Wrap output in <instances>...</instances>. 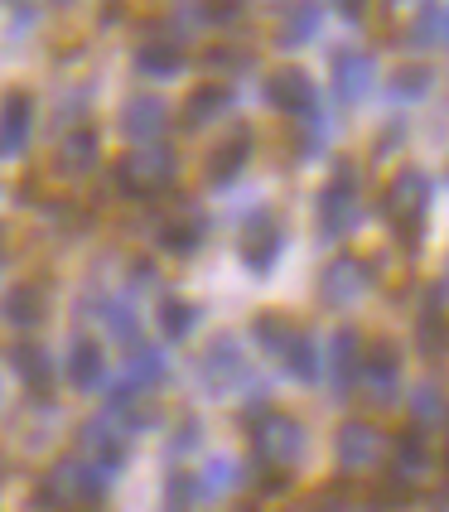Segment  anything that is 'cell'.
Listing matches in <instances>:
<instances>
[{
	"label": "cell",
	"instance_id": "obj_1",
	"mask_svg": "<svg viewBox=\"0 0 449 512\" xmlns=\"http://www.w3.org/2000/svg\"><path fill=\"white\" fill-rule=\"evenodd\" d=\"M174 150L160 141L150 145H136L121 165H116V184H121V194H131V199H160L169 184H174Z\"/></svg>",
	"mask_w": 449,
	"mask_h": 512
},
{
	"label": "cell",
	"instance_id": "obj_15",
	"mask_svg": "<svg viewBox=\"0 0 449 512\" xmlns=\"http://www.w3.org/2000/svg\"><path fill=\"white\" fill-rule=\"evenodd\" d=\"M29 126H34V102H29V92H10V97L0 102V160H10V155L25 150Z\"/></svg>",
	"mask_w": 449,
	"mask_h": 512
},
{
	"label": "cell",
	"instance_id": "obj_10",
	"mask_svg": "<svg viewBox=\"0 0 449 512\" xmlns=\"http://www.w3.org/2000/svg\"><path fill=\"white\" fill-rule=\"evenodd\" d=\"M266 102H271L276 112H290V116L319 112V92H314L305 68H281V73H271V78H266Z\"/></svg>",
	"mask_w": 449,
	"mask_h": 512
},
{
	"label": "cell",
	"instance_id": "obj_41",
	"mask_svg": "<svg viewBox=\"0 0 449 512\" xmlns=\"http://www.w3.org/2000/svg\"><path fill=\"white\" fill-rule=\"evenodd\" d=\"M445 459H449V426H445Z\"/></svg>",
	"mask_w": 449,
	"mask_h": 512
},
{
	"label": "cell",
	"instance_id": "obj_11",
	"mask_svg": "<svg viewBox=\"0 0 449 512\" xmlns=\"http://www.w3.org/2000/svg\"><path fill=\"white\" fill-rule=\"evenodd\" d=\"M358 382L367 387L372 401H392L396 382H401V348L396 343H377L363 358V368H358Z\"/></svg>",
	"mask_w": 449,
	"mask_h": 512
},
{
	"label": "cell",
	"instance_id": "obj_21",
	"mask_svg": "<svg viewBox=\"0 0 449 512\" xmlns=\"http://www.w3.org/2000/svg\"><path fill=\"white\" fill-rule=\"evenodd\" d=\"M203 232H208L203 213H198V208H184V213L165 218V228H160V247H165L169 256H189V252H198Z\"/></svg>",
	"mask_w": 449,
	"mask_h": 512
},
{
	"label": "cell",
	"instance_id": "obj_39",
	"mask_svg": "<svg viewBox=\"0 0 449 512\" xmlns=\"http://www.w3.org/2000/svg\"><path fill=\"white\" fill-rule=\"evenodd\" d=\"M334 10L348 20V25H358V20L367 15V0H334Z\"/></svg>",
	"mask_w": 449,
	"mask_h": 512
},
{
	"label": "cell",
	"instance_id": "obj_33",
	"mask_svg": "<svg viewBox=\"0 0 449 512\" xmlns=\"http://www.w3.org/2000/svg\"><path fill=\"white\" fill-rule=\"evenodd\" d=\"M411 416H416V426H435V421L445 416V392H440L435 382H421V387L411 392Z\"/></svg>",
	"mask_w": 449,
	"mask_h": 512
},
{
	"label": "cell",
	"instance_id": "obj_20",
	"mask_svg": "<svg viewBox=\"0 0 449 512\" xmlns=\"http://www.w3.org/2000/svg\"><path fill=\"white\" fill-rule=\"evenodd\" d=\"M237 479H242V464H237V459L208 455V459H203V469L194 474V498H203V503L227 498V493L237 488Z\"/></svg>",
	"mask_w": 449,
	"mask_h": 512
},
{
	"label": "cell",
	"instance_id": "obj_23",
	"mask_svg": "<svg viewBox=\"0 0 449 512\" xmlns=\"http://www.w3.org/2000/svg\"><path fill=\"white\" fill-rule=\"evenodd\" d=\"M136 68L150 73V78H174L179 68H184V44H174L165 34H155V39H145L141 49H136Z\"/></svg>",
	"mask_w": 449,
	"mask_h": 512
},
{
	"label": "cell",
	"instance_id": "obj_19",
	"mask_svg": "<svg viewBox=\"0 0 449 512\" xmlns=\"http://www.w3.org/2000/svg\"><path fill=\"white\" fill-rule=\"evenodd\" d=\"M169 377V358L155 348V343H136L131 348V358H126V387H136V392H155V387H165Z\"/></svg>",
	"mask_w": 449,
	"mask_h": 512
},
{
	"label": "cell",
	"instance_id": "obj_26",
	"mask_svg": "<svg viewBox=\"0 0 449 512\" xmlns=\"http://www.w3.org/2000/svg\"><path fill=\"white\" fill-rule=\"evenodd\" d=\"M97 314H102V324H107V334H112L116 343H126V348H136L141 339V319H136V310L121 300V295H112V300H102L97 305Z\"/></svg>",
	"mask_w": 449,
	"mask_h": 512
},
{
	"label": "cell",
	"instance_id": "obj_18",
	"mask_svg": "<svg viewBox=\"0 0 449 512\" xmlns=\"http://www.w3.org/2000/svg\"><path fill=\"white\" fill-rule=\"evenodd\" d=\"M247 160H252V131H232V136L218 141V150L208 155V184L227 189L237 174L247 170Z\"/></svg>",
	"mask_w": 449,
	"mask_h": 512
},
{
	"label": "cell",
	"instance_id": "obj_25",
	"mask_svg": "<svg viewBox=\"0 0 449 512\" xmlns=\"http://www.w3.org/2000/svg\"><path fill=\"white\" fill-rule=\"evenodd\" d=\"M392 455V488H416L425 479V469H430V455H425V445L416 440V435H406L396 450H387Z\"/></svg>",
	"mask_w": 449,
	"mask_h": 512
},
{
	"label": "cell",
	"instance_id": "obj_8",
	"mask_svg": "<svg viewBox=\"0 0 449 512\" xmlns=\"http://www.w3.org/2000/svg\"><path fill=\"white\" fill-rule=\"evenodd\" d=\"M334 450H338V464H343L348 474H367V469H377V464L387 459V435L377 426L348 421V426L338 430Z\"/></svg>",
	"mask_w": 449,
	"mask_h": 512
},
{
	"label": "cell",
	"instance_id": "obj_14",
	"mask_svg": "<svg viewBox=\"0 0 449 512\" xmlns=\"http://www.w3.org/2000/svg\"><path fill=\"white\" fill-rule=\"evenodd\" d=\"M285 247V232L276 223V213H256L247 232H242V256H247V266L252 271H271V261L281 256Z\"/></svg>",
	"mask_w": 449,
	"mask_h": 512
},
{
	"label": "cell",
	"instance_id": "obj_31",
	"mask_svg": "<svg viewBox=\"0 0 449 512\" xmlns=\"http://www.w3.org/2000/svg\"><path fill=\"white\" fill-rule=\"evenodd\" d=\"M281 353H285V368H290L295 382H319V353H314V339H309V334L295 329V339L285 343Z\"/></svg>",
	"mask_w": 449,
	"mask_h": 512
},
{
	"label": "cell",
	"instance_id": "obj_13",
	"mask_svg": "<svg viewBox=\"0 0 449 512\" xmlns=\"http://www.w3.org/2000/svg\"><path fill=\"white\" fill-rule=\"evenodd\" d=\"M169 126V107L160 102V97H131L126 107H121V136L136 145H150L160 141Z\"/></svg>",
	"mask_w": 449,
	"mask_h": 512
},
{
	"label": "cell",
	"instance_id": "obj_16",
	"mask_svg": "<svg viewBox=\"0 0 449 512\" xmlns=\"http://www.w3.org/2000/svg\"><path fill=\"white\" fill-rule=\"evenodd\" d=\"M68 382L78 387V392H102L107 387V353H102V343L97 339H73L68 348Z\"/></svg>",
	"mask_w": 449,
	"mask_h": 512
},
{
	"label": "cell",
	"instance_id": "obj_32",
	"mask_svg": "<svg viewBox=\"0 0 449 512\" xmlns=\"http://www.w3.org/2000/svg\"><path fill=\"white\" fill-rule=\"evenodd\" d=\"M194 324H198V310L189 300H179V295H165V300H160V334H165V339H189Z\"/></svg>",
	"mask_w": 449,
	"mask_h": 512
},
{
	"label": "cell",
	"instance_id": "obj_34",
	"mask_svg": "<svg viewBox=\"0 0 449 512\" xmlns=\"http://www.w3.org/2000/svg\"><path fill=\"white\" fill-rule=\"evenodd\" d=\"M256 343H261V348H271V353H281L285 343L295 339V324H290V319H281V314H261V319H256Z\"/></svg>",
	"mask_w": 449,
	"mask_h": 512
},
{
	"label": "cell",
	"instance_id": "obj_35",
	"mask_svg": "<svg viewBox=\"0 0 449 512\" xmlns=\"http://www.w3.org/2000/svg\"><path fill=\"white\" fill-rule=\"evenodd\" d=\"M435 305H440V290H430V310H425V319H421V353L425 358H440V353H445V343H449Z\"/></svg>",
	"mask_w": 449,
	"mask_h": 512
},
{
	"label": "cell",
	"instance_id": "obj_36",
	"mask_svg": "<svg viewBox=\"0 0 449 512\" xmlns=\"http://www.w3.org/2000/svg\"><path fill=\"white\" fill-rule=\"evenodd\" d=\"M435 39H445V5H425L421 15H416V29H411V44L416 49L435 44Z\"/></svg>",
	"mask_w": 449,
	"mask_h": 512
},
{
	"label": "cell",
	"instance_id": "obj_27",
	"mask_svg": "<svg viewBox=\"0 0 449 512\" xmlns=\"http://www.w3.org/2000/svg\"><path fill=\"white\" fill-rule=\"evenodd\" d=\"M10 363L20 368L25 387H34V392H49V387H54V363H49V353H44L39 343H20V348L10 353Z\"/></svg>",
	"mask_w": 449,
	"mask_h": 512
},
{
	"label": "cell",
	"instance_id": "obj_2",
	"mask_svg": "<svg viewBox=\"0 0 449 512\" xmlns=\"http://www.w3.org/2000/svg\"><path fill=\"white\" fill-rule=\"evenodd\" d=\"M107 498V474L97 464H87L83 455L58 459L44 479V503L49 508H87V503H102Z\"/></svg>",
	"mask_w": 449,
	"mask_h": 512
},
{
	"label": "cell",
	"instance_id": "obj_22",
	"mask_svg": "<svg viewBox=\"0 0 449 512\" xmlns=\"http://www.w3.org/2000/svg\"><path fill=\"white\" fill-rule=\"evenodd\" d=\"M319 20H324L319 0H300V5H290V10H285L281 34H276V44H281L285 54H290V49H305L309 39L319 34Z\"/></svg>",
	"mask_w": 449,
	"mask_h": 512
},
{
	"label": "cell",
	"instance_id": "obj_29",
	"mask_svg": "<svg viewBox=\"0 0 449 512\" xmlns=\"http://www.w3.org/2000/svg\"><path fill=\"white\" fill-rule=\"evenodd\" d=\"M97 165V136L92 131H68L58 145V170L63 174H87Z\"/></svg>",
	"mask_w": 449,
	"mask_h": 512
},
{
	"label": "cell",
	"instance_id": "obj_9",
	"mask_svg": "<svg viewBox=\"0 0 449 512\" xmlns=\"http://www.w3.org/2000/svg\"><path fill=\"white\" fill-rule=\"evenodd\" d=\"M363 295H367V266L353 261V256H334V261L324 266V276H319V300H324L329 310H348V305H358Z\"/></svg>",
	"mask_w": 449,
	"mask_h": 512
},
{
	"label": "cell",
	"instance_id": "obj_7",
	"mask_svg": "<svg viewBox=\"0 0 449 512\" xmlns=\"http://www.w3.org/2000/svg\"><path fill=\"white\" fill-rule=\"evenodd\" d=\"M78 450H83L87 464H97V469L112 479L116 469L126 464V426L102 411V416H92V421L78 430Z\"/></svg>",
	"mask_w": 449,
	"mask_h": 512
},
{
	"label": "cell",
	"instance_id": "obj_28",
	"mask_svg": "<svg viewBox=\"0 0 449 512\" xmlns=\"http://www.w3.org/2000/svg\"><path fill=\"white\" fill-rule=\"evenodd\" d=\"M227 102H232V92L218 83L208 87H194L189 92V107H184V126H208V121H218L227 112Z\"/></svg>",
	"mask_w": 449,
	"mask_h": 512
},
{
	"label": "cell",
	"instance_id": "obj_24",
	"mask_svg": "<svg viewBox=\"0 0 449 512\" xmlns=\"http://www.w3.org/2000/svg\"><path fill=\"white\" fill-rule=\"evenodd\" d=\"M44 314H49V300L39 285H15L5 295V324H15V329H39Z\"/></svg>",
	"mask_w": 449,
	"mask_h": 512
},
{
	"label": "cell",
	"instance_id": "obj_17",
	"mask_svg": "<svg viewBox=\"0 0 449 512\" xmlns=\"http://www.w3.org/2000/svg\"><path fill=\"white\" fill-rule=\"evenodd\" d=\"M372 78H377V68H372L367 54H338L334 58V97L343 107H358L367 92H372Z\"/></svg>",
	"mask_w": 449,
	"mask_h": 512
},
{
	"label": "cell",
	"instance_id": "obj_6",
	"mask_svg": "<svg viewBox=\"0 0 449 512\" xmlns=\"http://www.w3.org/2000/svg\"><path fill=\"white\" fill-rule=\"evenodd\" d=\"M198 372H203V387L208 392H232V387H242L247 377H252V363H247V348L223 334V339H213L203 348V358H198Z\"/></svg>",
	"mask_w": 449,
	"mask_h": 512
},
{
	"label": "cell",
	"instance_id": "obj_4",
	"mask_svg": "<svg viewBox=\"0 0 449 512\" xmlns=\"http://www.w3.org/2000/svg\"><path fill=\"white\" fill-rule=\"evenodd\" d=\"M425 213H430V179L421 170H401L387 184V194H382V218L401 237H421Z\"/></svg>",
	"mask_w": 449,
	"mask_h": 512
},
{
	"label": "cell",
	"instance_id": "obj_37",
	"mask_svg": "<svg viewBox=\"0 0 449 512\" xmlns=\"http://www.w3.org/2000/svg\"><path fill=\"white\" fill-rule=\"evenodd\" d=\"M198 498H194V479H184V474H174L165 484V508L160 512H189Z\"/></svg>",
	"mask_w": 449,
	"mask_h": 512
},
{
	"label": "cell",
	"instance_id": "obj_5",
	"mask_svg": "<svg viewBox=\"0 0 449 512\" xmlns=\"http://www.w3.org/2000/svg\"><path fill=\"white\" fill-rule=\"evenodd\" d=\"M358 165L353 160H338V179L319 194V223L324 237H343V232L358 228Z\"/></svg>",
	"mask_w": 449,
	"mask_h": 512
},
{
	"label": "cell",
	"instance_id": "obj_40",
	"mask_svg": "<svg viewBox=\"0 0 449 512\" xmlns=\"http://www.w3.org/2000/svg\"><path fill=\"white\" fill-rule=\"evenodd\" d=\"M314 512H348V508H343V503H334V498H319V503H314Z\"/></svg>",
	"mask_w": 449,
	"mask_h": 512
},
{
	"label": "cell",
	"instance_id": "obj_12",
	"mask_svg": "<svg viewBox=\"0 0 449 512\" xmlns=\"http://www.w3.org/2000/svg\"><path fill=\"white\" fill-rule=\"evenodd\" d=\"M358 368H363V348H358V334H353V329H338L334 339H329V353H324V372H329V387H334V397H348V392H353Z\"/></svg>",
	"mask_w": 449,
	"mask_h": 512
},
{
	"label": "cell",
	"instance_id": "obj_30",
	"mask_svg": "<svg viewBox=\"0 0 449 512\" xmlns=\"http://www.w3.org/2000/svg\"><path fill=\"white\" fill-rule=\"evenodd\" d=\"M430 83H435V78H430L425 63H406L392 83H387V97H392L396 107H411V102H421L425 92H430Z\"/></svg>",
	"mask_w": 449,
	"mask_h": 512
},
{
	"label": "cell",
	"instance_id": "obj_38",
	"mask_svg": "<svg viewBox=\"0 0 449 512\" xmlns=\"http://www.w3.org/2000/svg\"><path fill=\"white\" fill-rule=\"evenodd\" d=\"M203 10H208V20H237L242 5H237V0H208Z\"/></svg>",
	"mask_w": 449,
	"mask_h": 512
},
{
	"label": "cell",
	"instance_id": "obj_3",
	"mask_svg": "<svg viewBox=\"0 0 449 512\" xmlns=\"http://www.w3.org/2000/svg\"><path fill=\"white\" fill-rule=\"evenodd\" d=\"M252 445H256V459L271 464V469H295L305 459V426L285 411H266L252 421Z\"/></svg>",
	"mask_w": 449,
	"mask_h": 512
}]
</instances>
